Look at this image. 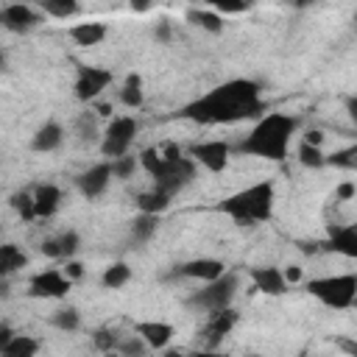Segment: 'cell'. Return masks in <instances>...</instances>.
I'll return each instance as SVG.
<instances>
[{"instance_id": "cell-51", "label": "cell", "mask_w": 357, "mask_h": 357, "mask_svg": "<svg viewBox=\"0 0 357 357\" xmlns=\"http://www.w3.org/2000/svg\"><path fill=\"white\" fill-rule=\"evenodd\" d=\"M245 357H262V354H245Z\"/></svg>"}, {"instance_id": "cell-25", "label": "cell", "mask_w": 357, "mask_h": 357, "mask_svg": "<svg viewBox=\"0 0 357 357\" xmlns=\"http://www.w3.org/2000/svg\"><path fill=\"white\" fill-rule=\"evenodd\" d=\"M39 349H42V343L33 335H14L8 343L0 346V354L3 357H36Z\"/></svg>"}, {"instance_id": "cell-46", "label": "cell", "mask_w": 357, "mask_h": 357, "mask_svg": "<svg viewBox=\"0 0 357 357\" xmlns=\"http://www.w3.org/2000/svg\"><path fill=\"white\" fill-rule=\"evenodd\" d=\"M187 357H231V354H226V351H220V349H201V351H192V354H187Z\"/></svg>"}, {"instance_id": "cell-36", "label": "cell", "mask_w": 357, "mask_h": 357, "mask_svg": "<svg viewBox=\"0 0 357 357\" xmlns=\"http://www.w3.org/2000/svg\"><path fill=\"white\" fill-rule=\"evenodd\" d=\"M117 351H120L123 357H145L148 346H145V340H142V337H137V335H128V337H123V340H120Z\"/></svg>"}, {"instance_id": "cell-41", "label": "cell", "mask_w": 357, "mask_h": 357, "mask_svg": "<svg viewBox=\"0 0 357 357\" xmlns=\"http://www.w3.org/2000/svg\"><path fill=\"white\" fill-rule=\"evenodd\" d=\"M61 271H64V276H67V279H70V282H78V279H81V276H84V265H81V262H78V259H67V262H64V268H61Z\"/></svg>"}, {"instance_id": "cell-42", "label": "cell", "mask_w": 357, "mask_h": 357, "mask_svg": "<svg viewBox=\"0 0 357 357\" xmlns=\"http://www.w3.org/2000/svg\"><path fill=\"white\" fill-rule=\"evenodd\" d=\"M354 192H357V184L354 181H343L335 190V201H349V198H354Z\"/></svg>"}, {"instance_id": "cell-16", "label": "cell", "mask_w": 357, "mask_h": 357, "mask_svg": "<svg viewBox=\"0 0 357 357\" xmlns=\"http://www.w3.org/2000/svg\"><path fill=\"white\" fill-rule=\"evenodd\" d=\"M324 251L340 254L346 259H357V220L354 223H343V226H332L326 240L321 243Z\"/></svg>"}, {"instance_id": "cell-11", "label": "cell", "mask_w": 357, "mask_h": 357, "mask_svg": "<svg viewBox=\"0 0 357 357\" xmlns=\"http://www.w3.org/2000/svg\"><path fill=\"white\" fill-rule=\"evenodd\" d=\"M39 20H42V11H36L28 3H6L0 8V25L11 33H28L39 25Z\"/></svg>"}, {"instance_id": "cell-9", "label": "cell", "mask_w": 357, "mask_h": 357, "mask_svg": "<svg viewBox=\"0 0 357 357\" xmlns=\"http://www.w3.org/2000/svg\"><path fill=\"white\" fill-rule=\"evenodd\" d=\"M70 287H73V282L59 268L36 271L28 279V296L31 298H64L70 293Z\"/></svg>"}, {"instance_id": "cell-13", "label": "cell", "mask_w": 357, "mask_h": 357, "mask_svg": "<svg viewBox=\"0 0 357 357\" xmlns=\"http://www.w3.org/2000/svg\"><path fill=\"white\" fill-rule=\"evenodd\" d=\"M173 273L181 276V279H192V282L206 284V282H215L226 273V262L215 259V257H195V259H187V262L176 265Z\"/></svg>"}, {"instance_id": "cell-19", "label": "cell", "mask_w": 357, "mask_h": 357, "mask_svg": "<svg viewBox=\"0 0 357 357\" xmlns=\"http://www.w3.org/2000/svg\"><path fill=\"white\" fill-rule=\"evenodd\" d=\"M33 206H36V220L53 218L61 206V190L56 184H36L33 187Z\"/></svg>"}, {"instance_id": "cell-40", "label": "cell", "mask_w": 357, "mask_h": 357, "mask_svg": "<svg viewBox=\"0 0 357 357\" xmlns=\"http://www.w3.org/2000/svg\"><path fill=\"white\" fill-rule=\"evenodd\" d=\"M42 254H45V257H50V259H64V257H61L59 237H47V240L42 243Z\"/></svg>"}, {"instance_id": "cell-37", "label": "cell", "mask_w": 357, "mask_h": 357, "mask_svg": "<svg viewBox=\"0 0 357 357\" xmlns=\"http://www.w3.org/2000/svg\"><path fill=\"white\" fill-rule=\"evenodd\" d=\"M209 8H215V11L226 20V14H243V11H248L251 6H248V3H243V0H215Z\"/></svg>"}, {"instance_id": "cell-47", "label": "cell", "mask_w": 357, "mask_h": 357, "mask_svg": "<svg viewBox=\"0 0 357 357\" xmlns=\"http://www.w3.org/2000/svg\"><path fill=\"white\" fill-rule=\"evenodd\" d=\"M346 112H349L351 123L357 126V95H349V98H346Z\"/></svg>"}, {"instance_id": "cell-2", "label": "cell", "mask_w": 357, "mask_h": 357, "mask_svg": "<svg viewBox=\"0 0 357 357\" xmlns=\"http://www.w3.org/2000/svg\"><path fill=\"white\" fill-rule=\"evenodd\" d=\"M298 131V117L284 112H265L251 131L237 142V153L257 156L268 162H282L287 156V148Z\"/></svg>"}, {"instance_id": "cell-12", "label": "cell", "mask_w": 357, "mask_h": 357, "mask_svg": "<svg viewBox=\"0 0 357 357\" xmlns=\"http://www.w3.org/2000/svg\"><path fill=\"white\" fill-rule=\"evenodd\" d=\"M112 178H114V173H112V162H109V159H103V162H98V165L86 167L84 173H78L75 187L81 190V195H84V198L95 201V198H100V195L109 190Z\"/></svg>"}, {"instance_id": "cell-49", "label": "cell", "mask_w": 357, "mask_h": 357, "mask_svg": "<svg viewBox=\"0 0 357 357\" xmlns=\"http://www.w3.org/2000/svg\"><path fill=\"white\" fill-rule=\"evenodd\" d=\"M162 357H187V354H181L178 349H165V351H162Z\"/></svg>"}, {"instance_id": "cell-17", "label": "cell", "mask_w": 357, "mask_h": 357, "mask_svg": "<svg viewBox=\"0 0 357 357\" xmlns=\"http://www.w3.org/2000/svg\"><path fill=\"white\" fill-rule=\"evenodd\" d=\"M134 335L142 337L148 349L165 351V349L170 346L176 329H173V324H167V321H137V324H134Z\"/></svg>"}, {"instance_id": "cell-31", "label": "cell", "mask_w": 357, "mask_h": 357, "mask_svg": "<svg viewBox=\"0 0 357 357\" xmlns=\"http://www.w3.org/2000/svg\"><path fill=\"white\" fill-rule=\"evenodd\" d=\"M11 206H14V212L25 220V223H31V220H36V206H33V190H20V192H14L11 195Z\"/></svg>"}, {"instance_id": "cell-30", "label": "cell", "mask_w": 357, "mask_h": 357, "mask_svg": "<svg viewBox=\"0 0 357 357\" xmlns=\"http://www.w3.org/2000/svg\"><path fill=\"white\" fill-rule=\"evenodd\" d=\"M92 346L100 351V354H109V351H117V346H120V335L112 329V326H98V329H92Z\"/></svg>"}, {"instance_id": "cell-26", "label": "cell", "mask_w": 357, "mask_h": 357, "mask_svg": "<svg viewBox=\"0 0 357 357\" xmlns=\"http://www.w3.org/2000/svg\"><path fill=\"white\" fill-rule=\"evenodd\" d=\"M167 206H170V195L162 192V190H156V187H151V190H145V192L137 195V209L142 215H162Z\"/></svg>"}, {"instance_id": "cell-10", "label": "cell", "mask_w": 357, "mask_h": 357, "mask_svg": "<svg viewBox=\"0 0 357 357\" xmlns=\"http://www.w3.org/2000/svg\"><path fill=\"white\" fill-rule=\"evenodd\" d=\"M190 156L195 159V165H201L209 173H223L231 162V145L226 139H204L195 142L190 148Z\"/></svg>"}, {"instance_id": "cell-18", "label": "cell", "mask_w": 357, "mask_h": 357, "mask_svg": "<svg viewBox=\"0 0 357 357\" xmlns=\"http://www.w3.org/2000/svg\"><path fill=\"white\" fill-rule=\"evenodd\" d=\"M61 142H64V128H61V123H59V120H45V123L33 131V137H31V151H36V153H50V151H56Z\"/></svg>"}, {"instance_id": "cell-5", "label": "cell", "mask_w": 357, "mask_h": 357, "mask_svg": "<svg viewBox=\"0 0 357 357\" xmlns=\"http://www.w3.org/2000/svg\"><path fill=\"white\" fill-rule=\"evenodd\" d=\"M304 290L329 310H349L357 298V273H329L304 282Z\"/></svg>"}, {"instance_id": "cell-33", "label": "cell", "mask_w": 357, "mask_h": 357, "mask_svg": "<svg viewBox=\"0 0 357 357\" xmlns=\"http://www.w3.org/2000/svg\"><path fill=\"white\" fill-rule=\"evenodd\" d=\"M298 162L304 165V167H324L326 165V153L321 151V148H315V145H310V142H298Z\"/></svg>"}, {"instance_id": "cell-23", "label": "cell", "mask_w": 357, "mask_h": 357, "mask_svg": "<svg viewBox=\"0 0 357 357\" xmlns=\"http://www.w3.org/2000/svg\"><path fill=\"white\" fill-rule=\"evenodd\" d=\"M187 22L198 25L206 33H223V25H226V20L209 6L206 8H187Z\"/></svg>"}, {"instance_id": "cell-1", "label": "cell", "mask_w": 357, "mask_h": 357, "mask_svg": "<svg viewBox=\"0 0 357 357\" xmlns=\"http://www.w3.org/2000/svg\"><path fill=\"white\" fill-rule=\"evenodd\" d=\"M265 114L262 86L254 78H231L181 106L178 117L198 126H231Z\"/></svg>"}, {"instance_id": "cell-6", "label": "cell", "mask_w": 357, "mask_h": 357, "mask_svg": "<svg viewBox=\"0 0 357 357\" xmlns=\"http://www.w3.org/2000/svg\"><path fill=\"white\" fill-rule=\"evenodd\" d=\"M237 287H240V276L234 271H226L220 279L206 282V284H201V290L190 293L187 307H192L198 312H206V315H215V312L231 307V301L237 296Z\"/></svg>"}, {"instance_id": "cell-35", "label": "cell", "mask_w": 357, "mask_h": 357, "mask_svg": "<svg viewBox=\"0 0 357 357\" xmlns=\"http://www.w3.org/2000/svg\"><path fill=\"white\" fill-rule=\"evenodd\" d=\"M59 245H61V257H64V259H73V257L78 254V248H81L78 231H75V229L61 231V234H59Z\"/></svg>"}, {"instance_id": "cell-43", "label": "cell", "mask_w": 357, "mask_h": 357, "mask_svg": "<svg viewBox=\"0 0 357 357\" xmlns=\"http://www.w3.org/2000/svg\"><path fill=\"white\" fill-rule=\"evenodd\" d=\"M153 39L156 42H162V45H167L170 42V22H156V28H153Z\"/></svg>"}, {"instance_id": "cell-29", "label": "cell", "mask_w": 357, "mask_h": 357, "mask_svg": "<svg viewBox=\"0 0 357 357\" xmlns=\"http://www.w3.org/2000/svg\"><path fill=\"white\" fill-rule=\"evenodd\" d=\"M50 326H56L59 332H75L81 326V312L75 307H59L50 315Z\"/></svg>"}, {"instance_id": "cell-45", "label": "cell", "mask_w": 357, "mask_h": 357, "mask_svg": "<svg viewBox=\"0 0 357 357\" xmlns=\"http://www.w3.org/2000/svg\"><path fill=\"white\" fill-rule=\"evenodd\" d=\"M282 271H284L287 284H298V282H301V268H298V265H287V268H282Z\"/></svg>"}, {"instance_id": "cell-3", "label": "cell", "mask_w": 357, "mask_h": 357, "mask_svg": "<svg viewBox=\"0 0 357 357\" xmlns=\"http://www.w3.org/2000/svg\"><path fill=\"white\" fill-rule=\"evenodd\" d=\"M139 167L153 178V187L167 192L170 198L184 190L192 178H195V159L192 156H184L181 148L176 142H165V145H151L139 153Z\"/></svg>"}, {"instance_id": "cell-28", "label": "cell", "mask_w": 357, "mask_h": 357, "mask_svg": "<svg viewBox=\"0 0 357 357\" xmlns=\"http://www.w3.org/2000/svg\"><path fill=\"white\" fill-rule=\"evenodd\" d=\"M39 11L45 17H53V20H70V17H75L81 11V6L75 0H42Z\"/></svg>"}, {"instance_id": "cell-27", "label": "cell", "mask_w": 357, "mask_h": 357, "mask_svg": "<svg viewBox=\"0 0 357 357\" xmlns=\"http://www.w3.org/2000/svg\"><path fill=\"white\" fill-rule=\"evenodd\" d=\"M128 282H131V268H128V262H123V259L112 262V265L103 271V276H100V284H103L106 290H120V287H126Z\"/></svg>"}, {"instance_id": "cell-20", "label": "cell", "mask_w": 357, "mask_h": 357, "mask_svg": "<svg viewBox=\"0 0 357 357\" xmlns=\"http://www.w3.org/2000/svg\"><path fill=\"white\" fill-rule=\"evenodd\" d=\"M67 33H70V39H73L75 45H81V47H95V45H100V42L106 39L109 28H106L103 22L89 20V22H75V25H70Z\"/></svg>"}, {"instance_id": "cell-14", "label": "cell", "mask_w": 357, "mask_h": 357, "mask_svg": "<svg viewBox=\"0 0 357 357\" xmlns=\"http://www.w3.org/2000/svg\"><path fill=\"white\" fill-rule=\"evenodd\" d=\"M237 326V310L229 307V310H220L215 315H206V324L204 329L198 332L201 340H204V349H218L223 343V337Z\"/></svg>"}, {"instance_id": "cell-24", "label": "cell", "mask_w": 357, "mask_h": 357, "mask_svg": "<svg viewBox=\"0 0 357 357\" xmlns=\"http://www.w3.org/2000/svg\"><path fill=\"white\" fill-rule=\"evenodd\" d=\"M120 103L126 109H139L145 103V89H142V75L139 73H128L123 86H120Z\"/></svg>"}, {"instance_id": "cell-32", "label": "cell", "mask_w": 357, "mask_h": 357, "mask_svg": "<svg viewBox=\"0 0 357 357\" xmlns=\"http://www.w3.org/2000/svg\"><path fill=\"white\" fill-rule=\"evenodd\" d=\"M326 165L340 167V170H351V173H357V142H354V145H349V148H343V151L329 153V156H326Z\"/></svg>"}, {"instance_id": "cell-39", "label": "cell", "mask_w": 357, "mask_h": 357, "mask_svg": "<svg viewBox=\"0 0 357 357\" xmlns=\"http://www.w3.org/2000/svg\"><path fill=\"white\" fill-rule=\"evenodd\" d=\"M335 346L346 354V357H357V337H349V335H337L335 337Z\"/></svg>"}, {"instance_id": "cell-54", "label": "cell", "mask_w": 357, "mask_h": 357, "mask_svg": "<svg viewBox=\"0 0 357 357\" xmlns=\"http://www.w3.org/2000/svg\"><path fill=\"white\" fill-rule=\"evenodd\" d=\"M0 357H3V354H0Z\"/></svg>"}, {"instance_id": "cell-22", "label": "cell", "mask_w": 357, "mask_h": 357, "mask_svg": "<svg viewBox=\"0 0 357 357\" xmlns=\"http://www.w3.org/2000/svg\"><path fill=\"white\" fill-rule=\"evenodd\" d=\"M28 265V254L22 248H17L14 243H3L0 245V276L8 279L14 276L17 271H22Z\"/></svg>"}, {"instance_id": "cell-50", "label": "cell", "mask_w": 357, "mask_h": 357, "mask_svg": "<svg viewBox=\"0 0 357 357\" xmlns=\"http://www.w3.org/2000/svg\"><path fill=\"white\" fill-rule=\"evenodd\" d=\"M103 357H123L120 351H109V354H103Z\"/></svg>"}, {"instance_id": "cell-8", "label": "cell", "mask_w": 357, "mask_h": 357, "mask_svg": "<svg viewBox=\"0 0 357 357\" xmlns=\"http://www.w3.org/2000/svg\"><path fill=\"white\" fill-rule=\"evenodd\" d=\"M112 70L106 67H98V64H81L75 70V84H73V92L81 103H95L112 84Z\"/></svg>"}, {"instance_id": "cell-44", "label": "cell", "mask_w": 357, "mask_h": 357, "mask_svg": "<svg viewBox=\"0 0 357 357\" xmlns=\"http://www.w3.org/2000/svg\"><path fill=\"white\" fill-rule=\"evenodd\" d=\"M304 142H310V145H315V148H321L324 145V131H318V128H310V131H304V137H301Z\"/></svg>"}, {"instance_id": "cell-21", "label": "cell", "mask_w": 357, "mask_h": 357, "mask_svg": "<svg viewBox=\"0 0 357 357\" xmlns=\"http://www.w3.org/2000/svg\"><path fill=\"white\" fill-rule=\"evenodd\" d=\"M156 229H159V215H142L139 212L128 226V243L131 245H145L156 234Z\"/></svg>"}, {"instance_id": "cell-7", "label": "cell", "mask_w": 357, "mask_h": 357, "mask_svg": "<svg viewBox=\"0 0 357 357\" xmlns=\"http://www.w3.org/2000/svg\"><path fill=\"white\" fill-rule=\"evenodd\" d=\"M139 134V123L131 114H117L109 120V126L103 128V139H100V153L112 162L120 156H128L134 139Z\"/></svg>"}, {"instance_id": "cell-4", "label": "cell", "mask_w": 357, "mask_h": 357, "mask_svg": "<svg viewBox=\"0 0 357 357\" xmlns=\"http://www.w3.org/2000/svg\"><path fill=\"white\" fill-rule=\"evenodd\" d=\"M273 206H276V187L271 178H262L226 195L215 209L231 218L237 226H259L273 218Z\"/></svg>"}, {"instance_id": "cell-34", "label": "cell", "mask_w": 357, "mask_h": 357, "mask_svg": "<svg viewBox=\"0 0 357 357\" xmlns=\"http://www.w3.org/2000/svg\"><path fill=\"white\" fill-rule=\"evenodd\" d=\"M137 167H139V156H120V159H112V173H114V178H120V181H126V178H131L134 173H137Z\"/></svg>"}, {"instance_id": "cell-53", "label": "cell", "mask_w": 357, "mask_h": 357, "mask_svg": "<svg viewBox=\"0 0 357 357\" xmlns=\"http://www.w3.org/2000/svg\"><path fill=\"white\" fill-rule=\"evenodd\" d=\"M301 357H307V354H301Z\"/></svg>"}, {"instance_id": "cell-52", "label": "cell", "mask_w": 357, "mask_h": 357, "mask_svg": "<svg viewBox=\"0 0 357 357\" xmlns=\"http://www.w3.org/2000/svg\"><path fill=\"white\" fill-rule=\"evenodd\" d=\"M354 307H357V298H354Z\"/></svg>"}, {"instance_id": "cell-48", "label": "cell", "mask_w": 357, "mask_h": 357, "mask_svg": "<svg viewBox=\"0 0 357 357\" xmlns=\"http://www.w3.org/2000/svg\"><path fill=\"white\" fill-rule=\"evenodd\" d=\"M131 11H139V14H145V11H151V3H131Z\"/></svg>"}, {"instance_id": "cell-15", "label": "cell", "mask_w": 357, "mask_h": 357, "mask_svg": "<svg viewBox=\"0 0 357 357\" xmlns=\"http://www.w3.org/2000/svg\"><path fill=\"white\" fill-rule=\"evenodd\" d=\"M251 276V284L257 293H265V296H284L290 290L287 279H284V271L276 268V265H257L248 271Z\"/></svg>"}, {"instance_id": "cell-38", "label": "cell", "mask_w": 357, "mask_h": 357, "mask_svg": "<svg viewBox=\"0 0 357 357\" xmlns=\"http://www.w3.org/2000/svg\"><path fill=\"white\" fill-rule=\"evenodd\" d=\"M75 131H78V137L86 142V139H92L95 137V114L92 112H84L78 120H75Z\"/></svg>"}]
</instances>
